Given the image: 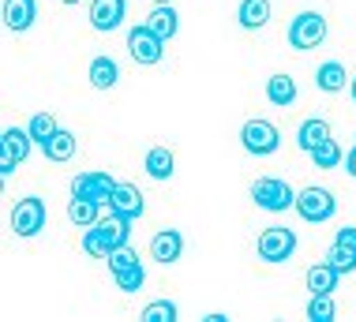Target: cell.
Masks as SVG:
<instances>
[{
	"instance_id": "9c48e42d",
	"label": "cell",
	"mask_w": 356,
	"mask_h": 322,
	"mask_svg": "<svg viewBox=\"0 0 356 322\" xmlns=\"http://www.w3.org/2000/svg\"><path fill=\"white\" fill-rule=\"evenodd\" d=\"M86 19H90V26L98 34H113V31H120L124 19H128V0H90Z\"/></svg>"
},
{
	"instance_id": "5b68a950",
	"label": "cell",
	"mask_w": 356,
	"mask_h": 322,
	"mask_svg": "<svg viewBox=\"0 0 356 322\" xmlns=\"http://www.w3.org/2000/svg\"><path fill=\"white\" fill-rule=\"evenodd\" d=\"M255 251H259V259H263V262L277 266V262L293 259V251H296V232H293V229H285V225L263 229V236L255 240Z\"/></svg>"
},
{
	"instance_id": "6da1fadb",
	"label": "cell",
	"mask_w": 356,
	"mask_h": 322,
	"mask_svg": "<svg viewBox=\"0 0 356 322\" xmlns=\"http://www.w3.org/2000/svg\"><path fill=\"white\" fill-rule=\"evenodd\" d=\"M240 146H244L252 158H270V154H277V146H282V131H277L270 120L255 116V120H248L244 128H240Z\"/></svg>"
},
{
	"instance_id": "277c9868",
	"label": "cell",
	"mask_w": 356,
	"mask_h": 322,
	"mask_svg": "<svg viewBox=\"0 0 356 322\" xmlns=\"http://www.w3.org/2000/svg\"><path fill=\"white\" fill-rule=\"evenodd\" d=\"M45 218H49V210H45V202L38 199V195H26V199H19L12 207V232L23 240L38 236V232L45 229Z\"/></svg>"
},
{
	"instance_id": "4fadbf2b",
	"label": "cell",
	"mask_w": 356,
	"mask_h": 322,
	"mask_svg": "<svg viewBox=\"0 0 356 322\" xmlns=\"http://www.w3.org/2000/svg\"><path fill=\"white\" fill-rule=\"evenodd\" d=\"M38 23V4L34 0H4V26L15 34L31 31Z\"/></svg>"
},
{
	"instance_id": "ffe728a7",
	"label": "cell",
	"mask_w": 356,
	"mask_h": 322,
	"mask_svg": "<svg viewBox=\"0 0 356 322\" xmlns=\"http://www.w3.org/2000/svg\"><path fill=\"white\" fill-rule=\"evenodd\" d=\"M315 86H319L323 94H341L345 86H349V72H345V64L338 61H326L315 67Z\"/></svg>"
},
{
	"instance_id": "4316f807",
	"label": "cell",
	"mask_w": 356,
	"mask_h": 322,
	"mask_svg": "<svg viewBox=\"0 0 356 322\" xmlns=\"http://www.w3.org/2000/svg\"><path fill=\"white\" fill-rule=\"evenodd\" d=\"M113 281H117L120 292H139L143 285H147V270L139 266H124V270H113Z\"/></svg>"
},
{
	"instance_id": "8992f818",
	"label": "cell",
	"mask_w": 356,
	"mask_h": 322,
	"mask_svg": "<svg viewBox=\"0 0 356 322\" xmlns=\"http://www.w3.org/2000/svg\"><path fill=\"white\" fill-rule=\"evenodd\" d=\"M128 53L139 67H154V64H161V56H165V42H161L147 23H139V26L128 31Z\"/></svg>"
},
{
	"instance_id": "d6986e66",
	"label": "cell",
	"mask_w": 356,
	"mask_h": 322,
	"mask_svg": "<svg viewBox=\"0 0 356 322\" xmlns=\"http://www.w3.org/2000/svg\"><path fill=\"white\" fill-rule=\"evenodd\" d=\"M68 221L75 229H90L102 221V202L94 199H83V195H72L68 199Z\"/></svg>"
},
{
	"instance_id": "d6a6232c",
	"label": "cell",
	"mask_w": 356,
	"mask_h": 322,
	"mask_svg": "<svg viewBox=\"0 0 356 322\" xmlns=\"http://www.w3.org/2000/svg\"><path fill=\"white\" fill-rule=\"evenodd\" d=\"M345 169H349V177H356V143H353V150L345 154Z\"/></svg>"
},
{
	"instance_id": "ac0fdd59",
	"label": "cell",
	"mask_w": 356,
	"mask_h": 322,
	"mask_svg": "<svg viewBox=\"0 0 356 322\" xmlns=\"http://www.w3.org/2000/svg\"><path fill=\"white\" fill-rule=\"evenodd\" d=\"M147 26L161 38V42L177 38V31H180V15H177V8H172V4H154V12L147 15Z\"/></svg>"
},
{
	"instance_id": "8fae6325",
	"label": "cell",
	"mask_w": 356,
	"mask_h": 322,
	"mask_svg": "<svg viewBox=\"0 0 356 322\" xmlns=\"http://www.w3.org/2000/svg\"><path fill=\"white\" fill-rule=\"evenodd\" d=\"M109 210L136 221V218H143V210H147V199H143V191L136 188V184L117 180V191H113V199H109Z\"/></svg>"
},
{
	"instance_id": "9a60e30c",
	"label": "cell",
	"mask_w": 356,
	"mask_h": 322,
	"mask_svg": "<svg viewBox=\"0 0 356 322\" xmlns=\"http://www.w3.org/2000/svg\"><path fill=\"white\" fill-rule=\"evenodd\" d=\"M42 146V154L49 161H72L75 158V146H79V139H75V131H68V128H56L45 143H38Z\"/></svg>"
},
{
	"instance_id": "2e32d148",
	"label": "cell",
	"mask_w": 356,
	"mask_h": 322,
	"mask_svg": "<svg viewBox=\"0 0 356 322\" xmlns=\"http://www.w3.org/2000/svg\"><path fill=\"white\" fill-rule=\"evenodd\" d=\"M86 79H90L94 90H113L120 83V67L113 56H94L90 67H86Z\"/></svg>"
},
{
	"instance_id": "d590c367",
	"label": "cell",
	"mask_w": 356,
	"mask_h": 322,
	"mask_svg": "<svg viewBox=\"0 0 356 322\" xmlns=\"http://www.w3.org/2000/svg\"><path fill=\"white\" fill-rule=\"evenodd\" d=\"M154 4H172V0H154Z\"/></svg>"
},
{
	"instance_id": "e575fe53",
	"label": "cell",
	"mask_w": 356,
	"mask_h": 322,
	"mask_svg": "<svg viewBox=\"0 0 356 322\" xmlns=\"http://www.w3.org/2000/svg\"><path fill=\"white\" fill-rule=\"evenodd\" d=\"M353 102H356V75H353Z\"/></svg>"
},
{
	"instance_id": "4dcf8cb0",
	"label": "cell",
	"mask_w": 356,
	"mask_h": 322,
	"mask_svg": "<svg viewBox=\"0 0 356 322\" xmlns=\"http://www.w3.org/2000/svg\"><path fill=\"white\" fill-rule=\"evenodd\" d=\"M105 262H109V270H124V266H139L143 259L128 248V243H124V248H117V251H113V255L105 259Z\"/></svg>"
},
{
	"instance_id": "484cf974",
	"label": "cell",
	"mask_w": 356,
	"mask_h": 322,
	"mask_svg": "<svg viewBox=\"0 0 356 322\" xmlns=\"http://www.w3.org/2000/svg\"><path fill=\"white\" fill-rule=\"evenodd\" d=\"M83 251H86V255H94V259H109L113 255V243H109V236H105L98 225H90L83 232Z\"/></svg>"
},
{
	"instance_id": "52a82bcc",
	"label": "cell",
	"mask_w": 356,
	"mask_h": 322,
	"mask_svg": "<svg viewBox=\"0 0 356 322\" xmlns=\"http://www.w3.org/2000/svg\"><path fill=\"white\" fill-rule=\"evenodd\" d=\"M252 199H255V207H263V210H270V214H285L289 207H296L293 188H289L285 180H277V177L255 180L252 184Z\"/></svg>"
},
{
	"instance_id": "f1b7e54d",
	"label": "cell",
	"mask_w": 356,
	"mask_h": 322,
	"mask_svg": "<svg viewBox=\"0 0 356 322\" xmlns=\"http://www.w3.org/2000/svg\"><path fill=\"white\" fill-rule=\"evenodd\" d=\"M56 128H60V124H56V116H53V113H34V116H31V124H26V131H31L38 143H45Z\"/></svg>"
},
{
	"instance_id": "1f68e13d",
	"label": "cell",
	"mask_w": 356,
	"mask_h": 322,
	"mask_svg": "<svg viewBox=\"0 0 356 322\" xmlns=\"http://www.w3.org/2000/svg\"><path fill=\"white\" fill-rule=\"evenodd\" d=\"M334 243L356 255V225H341V229H338V236H334Z\"/></svg>"
},
{
	"instance_id": "30bf717a",
	"label": "cell",
	"mask_w": 356,
	"mask_h": 322,
	"mask_svg": "<svg viewBox=\"0 0 356 322\" xmlns=\"http://www.w3.org/2000/svg\"><path fill=\"white\" fill-rule=\"evenodd\" d=\"M113 191H117V180L109 172H79L72 177V195H83V199H94L102 207H109Z\"/></svg>"
},
{
	"instance_id": "d4e9b609",
	"label": "cell",
	"mask_w": 356,
	"mask_h": 322,
	"mask_svg": "<svg viewBox=\"0 0 356 322\" xmlns=\"http://www.w3.org/2000/svg\"><path fill=\"white\" fill-rule=\"evenodd\" d=\"M338 307H334V292H312L307 300V319L312 322H334Z\"/></svg>"
},
{
	"instance_id": "44dd1931",
	"label": "cell",
	"mask_w": 356,
	"mask_h": 322,
	"mask_svg": "<svg viewBox=\"0 0 356 322\" xmlns=\"http://www.w3.org/2000/svg\"><path fill=\"white\" fill-rule=\"evenodd\" d=\"M236 23L244 26V31H263V26L270 23V0H240Z\"/></svg>"
},
{
	"instance_id": "7402d4cb",
	"label": "cell",
	"mask_w": 356,
	"mask_h": 322,
	"mask_svg": "<svg viewBox=\"0 0 356 322\" xmlns=\"http://www.w3.org/2000/svg\"><path fill=\"white\" fill-rule=\"evenodd\" d=\"M296 79L293 75H285V72H277V75H270L266 79V102L270 105H277V109H289V105L296 102Z\"/></svg>"
},
{
	"instance_id": "603a6c76",
	"label": "cell",
	"mask_w": 356,
	"mask_h": 322,
	"mask_svg": "<svg viewBox=\"0 0 356 322\" xmlns=\"http://www.w3.org/2000/svg\"><path fill=\"white\" fill-rule=\"evenodd\" d=\"M338 270H334L330 266V262H315V266H307V274H304V285L307 289H312V292H334V289H338Z\"/></svg>"
},
{
	"instance_id": "e0dca14e",
	"label": "cell",
	"mask_w": 356,
	"mask_h": 322,
	"mask_svg": "<svg viewBox=\"0 0 356 322\" xmlns=\"http://www.w3.org/2000/svg\"><path fill=\"white\" fill-rule=\"evenodd\" d=\"M143 169H147L150 180H169L177 172V158H172L169 146H150L147 158H143Z\"/></svg>"
},
{
	"instance_id": "7a4b0ae2",
	"label": "cell",
	"mask_w": 356,
	"mask_h": 322,
	"mask_svg": "<svg viewBox=\"0 0 356 322\" xmlns=\"http://www.w3.org/2000/svg\"><path fill=\"white\" fill-rule=\"evenodd\" d=\"M296 214H300L304 221H312V225H323V221H330L334 214H338V199H334V191L312 184V188L296 191Z\"/></svg>"
},
{
	"instance_id": "ba28073f",
	"label": "cell",
	"mask_w": 356,
	"mask_h": 322,
	"mask_svg": "<svg viewBox=\"0 0 356 322\" xmlns=\"http://www.w3.org/2000/svg\"><path fill=\"white\" fill-rule=\"evenodd\" d=\"M38 139L31 131H23V128H4V139H0V172L4 177H12L15 172V165H23L26 158H31V146Z\"/></svg>"
},
{
	"instance_id": "cb8c5ba5",
	"label": "cell",
	"mask_w": 356,
	"mask_h": 322,
	"mask_svg": "<svg viewBox=\"0 0 356 322\" xmlns=\"http://www.w3.org/2000/svg\"><path fill=\"white\" fill-rule=\"evenodd\" d=\"M341 161H345V154H341L338 139H326V143H319L312 150V165H315V169H338Z\"/></svg>"
},
{
	"instance_id": "83f0119b",
	"label": "cell",
	"mask_w": 356,
	"mask_h": 322,
	"mask_svg": "<svg viewBox=\"0 0 356 322\" xmlns=\"http://www.w3.org/2000/svg\"><path fill=\"white\" fill-rule=\"evenodd\" d=\"M139 319H143V322H177L180 311H177V304H172V300H154V304L143 307Z\"/></svg>"
},
{
	"instance_id": "836d02e7",
	"label": "cell",
	"mask_w": 356,
	"mask_h": 322,
	"mask_svg": "<svg viewBox=\"0 0 356 322\" xmlns=\"http://www.w3.org/2000/svg\"><path fill=\"white\" fill-rule=\"evenodd\" d=\"M60 4H68V8H75V4H83V0H60Z\"/></svg>"
},
{
	"instance_id": "3957f363",
	"label": "cell",
	"mask_w": 356,
	"mask_h": 322,
	"mask_svg": "<svg viewBox=\"0 0 356 322\" xmlns=\"http://www.w3.org/2000/svg\"><path fill=\"white\" fill-rule=\"evenodd\" d=\"M323 38H326V19H323V12H300V15H293V23H289V45H293L296 53L319 49Z\"/></svg>"
},
{
	"instance_id": "5bb4252c",
	"label": "cell",
	"mask_w": 356,
	"mask_h": 322,
	"mask_svg": "<svg viewBox=\"0 0 356 322\" xmlns=\"http://www.w3.org/2000/svg\"><path fill=\"white\" fill-rule=\"evenodd\" d=\"M326 139H334V131H330V120H323V116H307V120L296 128V146H300L304 154H312L319 143Z\"/></svg>"
},
{
	"instance_id": "7c38bea8",
	"label": "cell",
	"mask_w": 356,
	"mask_h": 322,
	"mask_svg": "<svg viewBox=\"0 0 356 322\" xmlns=\"http://www.w3.org/2000/svg\"><path fill=\"white\" fill-rule=\"evenodd\" d=\"M180 255H184V236H180V229H161V232H154V240H150V259H158L161 266H172Z\"/></svg>"
},
{
	"instance_id": "f546056e",
	"label": "cell",
	"mask_w": 356,
	"mask_h": 322,
	"mask_svg": "<svg viewBox=\"0 0 356 322\" xmlns=\"http://www.w3.org/2000/svg\"><path fill=\"white\" fill-rule=\"evenodd\" d=\"M326 262H330L338 274H353V270H356V255H353V251H345V248H338V243L326 251Z\"/></svg>"
}]
</instances>
